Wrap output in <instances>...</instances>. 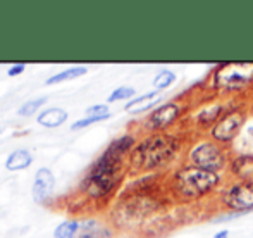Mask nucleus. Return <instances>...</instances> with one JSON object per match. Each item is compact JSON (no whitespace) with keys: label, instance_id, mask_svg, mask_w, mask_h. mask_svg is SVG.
Segmentation results:
<instances>
[{"label":"nucleus","instance_id":"f257e3e1","mask_svg":"<svg viewBox=\"0 0 253 238\" xmlns=\"http://www.w3.org/2000/svg\"><path fill=\"white\" fill-rule=\"evenodd\" d=\"M123 178L124 157L105 148L100 157H97V161L90 164L78 190L84 200L93 202V204H103L116 193Z\"/></svg>","mask_w":253,"mask_h":238},{"label":"nucleus","instance_id":"f03ea898","mask_svg":"<svg viewBox=\"0 0 253 238\" xmlns=\"http://www.w3.org/2000/svg\"><path fill=\"white\" fill-rule=\"evenodd\" d=\"M179 140L164 133H152L143 138L129 154V166L136 171H153L166 166L176 155Z\"/></svg>","mask_w":253,"mask_h":238},{"label":"nucleus","instance_id":"7ed1b4c3","mask_svg":"<svg viewBox=\"0 0 253 238\" xmlns=\"http://www.w3.org/2000/svg\"><path fill=\"white\" fill-rule=\"evenodd\" d=\"M219 185L217 173L207 171V169L197 168V166H188L172 176V191L179 200L190 202L207 195Z\"/></svg>","mask_w":253,"mask_h":238},{"label":"nucleus","instance_id":"20e7f679","mask_svg":"<svg viewBox=\"0 0 253 238\" xmlns=\"http://www.w3.org/2000/svg\"><path fill=\"white\" fill-rule=\"evenodd\" d=\"M53 238H112V230L93 218H71L55 226Z\"/></svg>","mask_w":253,"mask_h":238},{"label":"nucleus","instance_id":"39448f33","mask_svg":"<svg viewBox=\"0 0 253 238\" xmlns=\"http://www.w3.org/2000/svg\"><path fill=\"white\" fill-rule=\"evenodd\" d=\"M191 161L197 168L217 173L226 164V152L213 142H205L191 150Z\"/></svg>","mask_w":253,"mask_h":238},{"label":"nucleus","instance_id":"423d86ee","mask_svg":"<svg viewBox=\"0 0 253 238\" xmlns=\"http://www.w3.org/2000/svg\"><path fill=\"white\" fill-rule=\"evenodd\" d=\"M245 119H247V114L241 109H233L227 114H224L212 128L213 140L220 142V143L233 142L241 131V128H243Z\"/></svg>","mask_w":253,"mask_h":238},{"label":"nucleus","instance_id":"0eeeda50","mask_svg":"<svg viewBox=\"0 0 253 238\" xmlns=\"http://www.w3.org/2000/svg\"><path fill=\"white\" fill-rule=\"evenodd\" d=\"M181 114V107L177 104H164L159 109L152 112L150 116L145 121V128L152 133H160L166 128H169Z\"/></svg>","mask_w":253,"mask_h":238},{"label":"nucleus","instance_id":"6e6552de","mask_svg":"<svg viewBox=\"0 0 253 238\" xmlns=\"http://www.w3.org/2000/svg\"><path fill=\"white\" fill-rule=\"evenodd\" d=\"M224 204L234 211H248L253 207V183L233 185L224 195Z\"/></svg>","mask_w":253,"mask_h":238},{"label":"nucleus","instance_id":"1a4fd4ad","mask_svg":"<svg viewBox=\"0 0 253 238\" xmlns=\"http://www.w3.org/2000/svg\"><path fill=\"white\" fill-rule=\"evenodd\" d=\"M53 187H55V176H53L52 169L40 168L35 175L33 188H31V195L37 204H47L52 198Z\"/></svg>","mask_w":253,"mask_h":238},{"label":"nucleus","instance_id":"9d476101","mask_svg":"<svg viewBox=\"0 0 253 238\" xmlns=\"http://www.w3.org/2000/svg\"><path fill=\"white\" fill-rule=\"evenodd\" d=\"M250 78H252L250 74L241 71V67H238V69H229V67H226V69L217 73L215 81L224 90H238V88H241V87H247V85L250 83Z\"/></svg>","mask_w":253,"mask_h":238},{"label":"nucleus","instance_id":"9b49d317","mask_svg":"<svg viewBox=\"0 0 253 238\" xmlns=\"http://www.w3.org/2000/svg\"><path fill=\"white\" fill-rule=\"evenodd\" d=\"M33 164V155L26 148H17L10 152L5 159V169L7 171H23Z\"/></svg>","mask_w":253,"mask_h":238},{"label":"nucleus","instance_id":"f8f14e48","mask_svg":"<svg viewBox=\"0 0 253 238\" xmlns=\"http://www.w3.org/2000/svg\"><path fill=\"white\" fill-rule=\"evenodd\" d=\"M67 121V112L62 107H48L37 116V123L45 128H59Z\"/></svg>","mask_w":253,"mask_h":238},{"label":"nucleus","instance_id":"ddd939ff","mask_svg":"<svg viewBox=\"0 0 253 238\" xmlns=\"http://www.w3.org/2000/svg\"><path fill=\"white\" fill-rule=\"evenodd\" d=\"M233 173L238 176L243 183H253V155L245 154L240 155L233 161L231 164Z\"/></svg>","mask_w":253,"mask_h":238},{"label":"nucleus","instance_id":"4468645a","mask_svg":"<svg viewBox=\"0 0 253 238\" xmlns=\"http://www.w3.org/2000/svg\"><path fill=\"white\" fill-rule=\"evenodd\" d=\"M86 73H88L86 66L67 67V69L59 71L57 74H52L50 78H47L45 85H57V83H62V81H67V80H76V78H80V76H84Z\"/></svg>","mask_w":253,"mask_h":238},{"label":"nucleus","instance_id":"2eb2a0df","mask_svg":"<svg viewBox=\"0 0 253 238\" xmlns=\"http://www.w3.org/2000/svg\"><path fill=\"white\" fill-rule=\"evenodd\" d=\"M157 100H159V98H157V92H150V94H145V95H141V97L129 100L124 105V109L131 112H141V111L150 109L152 105H155Z\"/></svg>","mask_w":253,"mask_h":238},{"label":"nucleus","instance_id":"dca6fc26","mask_svg":"<svg viewBox=\"0 0 253 238\" xmlns=\"http://www.w3.org/2000/svg\"><path fill=\"white\" fill-rule=\"evenodd\" d=\"M45 104H47V98L45 97L30 98V100H26L19 109H17V116H21V118H30V116H33L35 112L40 111Z\"/></svg>","mask_w":253,"mask_h":238},{"label":"nucleus","instance_id":"f3484780","mask_svg":"<svg viewBox=\"0 0 253 238\" xmlns=\"http://www.w3.org/2000/svg\"><path fill=\"white\" fill-rule=\"evenodd\" d=\"M174 80H176V76H174L172 71L164 69L155 76V80H153V87H155L157 90H164V88H167L169 85H172Z\"/></svg>","mask_w":253,"mask_h":238},{"label":"nucleus","instance_id":"a211bd4d","mask_svg":"<svg viewBox=\"0 0 253 238\" xmlns=\"http://www.w3.org/2000/svg\"><path fill=\"white\" fill-rule=\"evenodd\" d=\"M134 95V88L131 87H119L109 95L107 102H117V100H123V98H131Z\"/></svg>","mask_w":253,"mask_h":238},{"label":"nucleus","instance_id":"6ab92c4d","mask_svg":"<svg viewBox=\"0 0 253 238\" xmlns=\"http://www.w3.org/2000/svg\"><path fill=\"white\" fill-rule=\"evenodd\" d=\"M86 116H91V118H110V112L105 104H97L86 109Z\"/></svg>","mask_w":253,"mask_h":238},{"label":"nucleus","instance_id":"aec40b11","mask_svg":"<svg viewBox=\"0 0 253 238\" xmlns=\"http://www.w3.org/2000/svg\"><path fill=\"white\" fill-rule=\"evenodd\" d=\"M105 119H109V118H91V116H86V118H83V119L74 121V123L71 124V131L83 130V128L90 126V124H93V123H100V121H105Z\"/></svg>","mask_w":253,"mask_h":238},{"label":"nucleus","instance_id":"412c9836","mask_svg":"<svg viewBox=\"0 0 253 238\" xmlns=\"http://www.w3.org/2000/svg\"><path fill=\"white\" fill-rule=\"evenodd\" d=\"M26 69V64L23 62H17V64H12V66L9 67V71H7V74L9 76H19V74H23V71Z\"/></svg>","mask_w":253,"mask_h":238},{"label":"nucleus","instance_id":"4be33fe9","mask_svg":"<svg viewBox=\"0 0 253 238\" xmlns=\"http://www.w3.org/2000/svg\"><path fill=\"white\" fill-rule=\"evenodd\" d=\"M226 237H227V232H222V233H219L215 238H226Z\"/></svg>","mask_w":253,"mask_h":238},{"label":"nucleus","instance_id":"5701e85b","mask_svg":"<svg viewBox=\"0 0 253 238\" xmlns=\"http://www.w3.org/2000/svg\"><path fill=\"white\" fill-rule=\"evenodd\" d=\"M0 131H2V130H0Z\"/></svg>","mask_w":253,"mask_h":238}]
</instances>
